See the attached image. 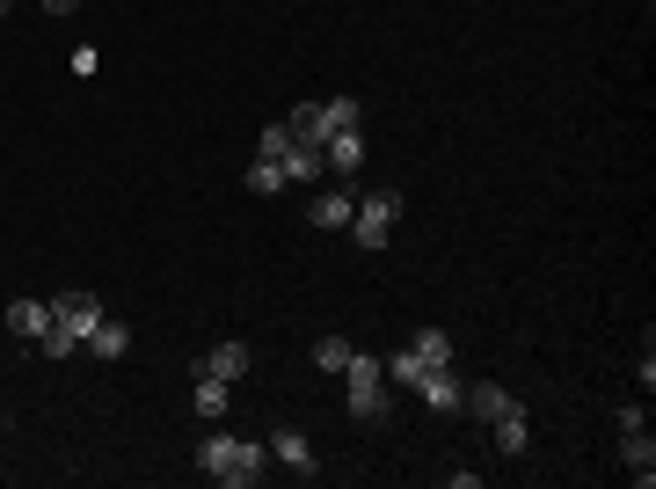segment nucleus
<instances>
[{
  "label": "nucleus",
  "mask_w": 656,
  "mask_h": 489,
  "mask_svg": "<svg viewBox=\"0 0 656 489\" xmlns=\"http://www.w3.org/2000/svg\"><path fill=\"white\" fill-rule=\"evenodd\" d=\"M81 350H95V358H124V350H132V329H124L117 315H103L95 329H88V344H81Z\"/></svg>",
  "instance_id": "nucleus-11"
},
{
  "label": "nucleus",
  "mask_w": 656,
  "mask_h": 489,
  "mask_svg": "<svg viewBox=\"0 0 656 489\" xmlns=\"http://www.w3.org/2000/svg\"><path fill=\"white\" fill-rule=\"evenodd\" d=\"M321 161H328V175H358L365 169V132H358V124H350V132H328Z\"/></svg>",
  "instance_id": "nucleus-6"
},
{
  "label": "nucleus",
  "mask_w": 656,
  "mask_h": 489,
  "mask_svg": "<svg viewBox=\"0 0 656 489\" xmlns=\"http://www.w3.org/2000/svg\"><path fill=\"white\" fill-rule=\"evenodd\" d=\"M489 431H496V454H525V438H533V424H525V409H503V417L489 424Z\"/></svg>",
  "instance_id": "nucleus-16"
},
{
  "label": "nucleus",
  "mask_w": 656,
  "mask_h": 489,
  "mask_svg": "<svg viewBox=\"0 0 656 489\" xmlns=\"http://www.w3.org/2000/svg\"><path fill=\"white\" fill-rule=\"evenodd\" d=\"M621 468L635 475L642 489L656 482V438H649V424H627V431H621Z\"/></svg>",
  "instance_id": "nucleus-5"
},
{
  "label": "nucleus",
  "mask_w": 656,
  "mask_h": 489,
  "mask_svg": "<svg viewBox=\"0 0 656 489\" xmlns=\"http://www.w3.org/2000/svg\"><path fill=\"white\" fill-rule=\"evenodd\" d=\"M314 175H328L321 146H293V154H285V183H314Z\"/></svg>",
  "instance_id": "nucleus-17"
},
{
  "label": "nucleus",
  "mask_w": 656,
  "mask_h": 489,
  "mask_svg": "<svg viewBox=\"0 0 656 489\" xmlns=\"http://www.w3.org/2000/svg\"><path fill=\"white\" fill-rule=\"evenodd\" d=\"M285 132H293V146H321L328 140V110L321 103H299L293 118H285Z\"/></svg>",
  "instance_id": "nucleus-12"
},
{
  "label": "nucleus",
  "mask_w": 656,
  "mask_h": 489,
  "mask_svg": "<svg viewBox=\"0 0 656 489\" xmlns=\"http://www.w3.org/2000/svg\"><path fill=\"white\" fill-rule=\"evenodd\" d=\"M263 446H270V460H277V468H293V475H314V446H307V438L293 431V424H285V431H270Z\"/></svg>",
  "instance_id": "nucleus-8"
},
{
  "label": "nucleus",
  "mask_w": 656,
  "mask_h": 489,
  "mask_svg": "<svg viewBox=\"0 0 656 489\" xmlns=\"http://www.w3.org/2000/svg\"><path fill=\"white\" fill-rule=\"evenodd\" d=\"M350 212H358V197H350V191H321V197H314V227H350Z\"/></svg>",
  "instance_id": "nucleus-15"
},
{
  "label": "nucleus",
  "mask_w": 656,
  "mask_h": 489,
  "mask_svg": "<svg viewBox=\"0 0 656 489\" xmlns=\"http://www.w3.org/2000/svg\"><path fill=\"white\" fill-rule=\"evenodd\" d=\"M314 366H321V373H344L350 366V336H321V344H314Z\"/></svg>",
  "instance_id": "nucleus-20"
},
{
  "label": "nucleus",
  "mask_w": 656,
  "mask_h": 489,
  "mask_svg": "<svg viewBox=\"0 0 656 489\" xmlns=\"http://www.w3.org/2000/svg\"><path fill=\"white\" fill-rule=\"evenodd\" d=\"M409 358L423 373H438V366H452V336L445 329H416V344H409Z\"/></svg>",
  "instance_id": "nucleus-14"
},
{
  "label": "nucleus",
  "mask_w": 656,
  "mask_h": 489,
  "mask_svg": "<svg viewBox=\"0 0 656 489\" xmlns=\"http://www.w3.org/2000/svg\"><path fill=\"white\" fill-rule=\"evenodd\" d=\"M460 409H467L474 424H496L503 409H519V403H511V395H503L496 380H482V387H467V395H460Z\"/></svg>",
  "instance_id": "nucleus-9"
},
{
  "label": "nucleus",
  "mask_w": 656,
  "mask_h": 489,
  "mask_svg": "<svg viewBox=\"0 0 656 489\" xmlns=\"http://www.w3.org/2000/svg\"><path fill=\"white\" fill-rule=\"evenodd\" d=\"M95 322H103V299H95V293H59L52 299V329L37 336V350H44V358H73Z\"/></svg>",
  "instance_id": "nucleus-2"
},
{
  "label": "nucleus",
  "mask_w": 656,
  "mask_h": 489,
  "mask_svg": "<svg viewBox=\"0 0 656 489\" xmlns=\"http://www.w3.org/2000/svg\"><path fill=\"white\" fill-rule=\"evenodd\" d=\"M197 468H205L212 482H226V489H248V482H263V468H270V446H256V438H226V431H212L205 446H197Z\"/></svg>",
  "instance_id": "nucleus-1"
},
{
  "label": "nucleus",
  "mask_w": 656,
  "mask_h": 489,
  "mask_svg": "<svg viewBox=\"0 0 656 489\" xmlns=\"http://www.w3.org/2000/svg\"><path fill=\"white\" fill-rule=\"evenodd\" d=\"M344 387H350V417H380V409H387V366H380V358L350 350Z\"/></svg>",
  "instance_id": "nucleus-4"
},
{
  "label": "nucleus",
  "mask_w": 656,
  "mask_h": 489,
  "mask_svg": "<svg viewBox=\"0 0 656 489\" xmlns=\"http://www.w3.org/2000/svg\"><path fill=\"white\" fill-rule=\"evenodd\" d=\"M416 395H423L438 417H460V395H467V387L452 380V366H438V373H423V380H416Z\"/></svg>",
  "instance_id": "nucleus-7"
},
{
  "label": "nucleus",
  "mask_w": 656,
  "mask_h": 489,
  "mask_svg": "<svg viewBox=\"0 0 656 489\" xmlns=\"http://www.w3.org/2000/svg\"><path fill=\"white\" fill-rule=\"evenodd\" d=\"M256 154L285 161V154H293V132H285V124H270V132H263V140H256Z\"/></svg>",
  "instance_id": "nucleus-21"
},
{
  "label": "nucleus",
  "mask_w": 656,
  "mask_h": 489,
  "mask_svg": "<svg viewBox=\"0 0 656 489\" xmlns=\"http://www.w3.org/2000/svg\"><path fill=\"white\" fill-rule=\"evenodd\" d=\"M197 373H212V380H242L248 373V344H219V350H205V358H197Z\"/></svg>",
  "instance_id": "nucleus-10"
},
{
  "label": "nucleus",
  "mask_w": 656,
  "mask_h": 489,
  "mask_svg": "<svg viewBox=\"0 0 656 489\" xmlns=\"http://www.w3.org/2000/svg\"><path fill=\"white\" fill-rule=\"evenodd\" d=\"M44 8H52V16H73V8H81V0H44Z\"/></svg>",
  "instance_id": "nucleus-23"
},
{
  "label": "nucleus",
  "mask_w": 656,
  "mask_h": 489,
  "mask_svg": "<svg viewBox=\"0 0 656 489\" xmlns=\"http://www.w3.org/2000/svg\"><path fill=\"white\" fill-rule=\"evenodd\" d=\"M328 110V132H350V124H358V103H350V95H336V103H321Z\"/></svg>",
  "instance_id": "nucleus-22"
},
{
  "label": "nucleus",
  "mask_w": 656,
  "mask_h": 489,
  "mask_svg": "<svg viewBox=\"0 0 656 489\" xmlns=\"http://www.w3.org/2000/svg\"><path fill=\"white\" fill-rule=\"evenodd\" d=\"M8 329H16V336H30V344H37V336L52 329V299H16V307H8Z\"/></svg>",
  "instance_id": "nucleus-13"
},
{
  "label": "nucleus",
  "mask_w": 656,
  "mask_h": 489,
  "mask_svg": "<svg viewBox=\"0 0 656 489\" xmlns=\"http://www.w3.org/2000/svg\"><path fill=\"white\" fill-rule=\"evenodd\" d=\"M248 191H256V197H270V191H285V161H270V154H256V161H248Z\"/></svg>",
  "instance_id": "nucleus-19"
},
{
  "label": "nucleus",
  "mask_w": 656,
  "mask_h": 489,
  "mask_svg": "<svg viewBox=\"0 0 656 489\" xmlns=\"http://www.w3.org/2000/svg\"><path fill=\"white\" fill-rule=\"evenodd\" d=\"M191 403H197V417H226V380H212V373H197V387H191Z\"/></svg>",
  "instance_id": "nucleus-18"
},
{
  "label": "nucleus",
  "mask_w": 656,
  "mask_h": 489,
  "mask_svg": "<svg viewBox=\"0 0 656 489\" xmlns=\"http://www.w3.org/2000/svg\"><path fill=\"white\" fill-rule=\"evenodd\" d=\"M8 8H16V0H0V16H8Z\"/></svg>",
  "instance_id": "nucleus-24"
},
{
  "label": "nucleus",
  "mask_w": 656,
  "mask_h": 489,
  "mask_svg": "<svg viewBox=\"0 0 656 489\" xmlns=\"http://www.w3.org/2000/svg\"><path fill=\"white\" fill-rule=\"evenodd\" d=\"M401 227V191H365L358 212H350V242L358 248H387Z\"/></svg>",
  "instance_id": "nucleus-3"
}]
</instances>
